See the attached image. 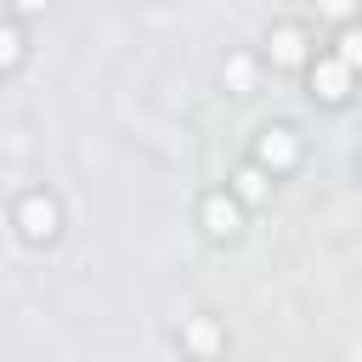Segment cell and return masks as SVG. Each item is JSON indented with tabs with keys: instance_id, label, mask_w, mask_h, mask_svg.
Instances as JSON below:
<instances>
[{
	"instance_id": "1",
	"label": "cell",
	"mask_w": 362,
	"mask_h": 362,
	"mask_svg": "<svg viewBox=\"0 0 362 362\" xmlns=\"http://www.w3.org/2000/svg\"><path fill=\"white\" fill-rule=\"evenodd\" d=\"M317 79L328 85V96H339V85H345V62H322V68H317Z\"/></svg>"
}]
</instances>
